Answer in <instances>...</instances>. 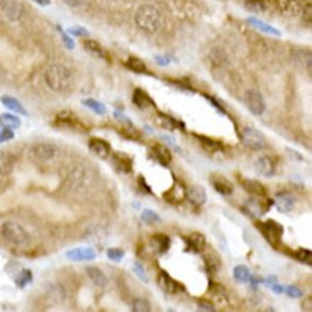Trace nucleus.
<instances>
[{
  "label": "nucleus",
  "mask_w": 312,
  "mask_h": 312,
  "mask_svg": "<svg viewBox=\"0 0 312 312\" xmlns=\"http://www.w3.org/2000/svg\"><path fill=\"white\" fill-rule=\"evenodd\" d=\"M13 137H15V134H13V131L10 128H4L0 131V143L9 141V140H12Z\"/></svg>",
  "instance_id": "obj_48"
},
{
  "label": "nucleus",
  "mask_w": 312,
  "mask_h": 312,
  "mask_svg": "<svg viewBox=\"0 0 312 312\" xmlns=\"http://www.w3.org/2000/svg\"><path fill=\"white\" fill-rule=\"evenodd\" d=\"M66 257L74 262H85V260H94L96 257V253L91 248H78L66 252Z\"/></svg>",
  "instance_id": "obj_15"
},
{
  "label": "nucleus",
  "mask_w": 312,
  "mask_h": 312,
  "mask_svg": "<svg viewBox=\"0 0 312 312\" xmlns=\"http://www.w3.org/2000/svg\"><path fill=\"white\" fill-rule=\"evenodd\" d=\"M255 171L262 177H272L275 174V163L269 156H262L257 157L253 163Z\"/></svg>",
  "instance_id": "obj_13"
},
{
  "label": "nucleus",
  "mask_w": 312,
  "mask_h": 312,
  "mask_svg": "<svg viewBox=\"0 0 312 312\" xmlns=\"http://www.w3.org/2000/svg\"><path fill=\"white\" fill-rule=\"evenodd\" d=\"M245 101L248 105V110L250 111L253 115H262L266 110V102L263 95L256 90H249L245 95Z\"/></svg>",
  "instance_id": "obj_6"
},
{
  "label": "nucleus",
  "mask_w": 312,
  "mask_h": 312,
  "mask_svg": "<svg viewBox=\"0 0 312 312\" xmlns=\"http://www.w3.org/2000/svg\"><path fill=\"white\" fill-rule=\"evenodd\" d=\"M156 61H157L158 65H161V66H167V65L170 63V59H168L167 56H156Z\"/></svg>",
  "instance_id": "obj_53"
},
{
  "label": "nucleus",
  "mask_w": 312,
  "mask_h": 312,
  "mask_svg": "<svg viewBox=\"0 0 312 312\" xmlns=\"http://www.w3.org/2000/svg\"><path fill=\"white\" fill-rule=\"evenodd\" d=\"M220 257L218 256L216 253H209V255L204 256V268L209 274H216L220 269Z\"/></svg>",
  "instance_id": "obj_29"
},
{
  "label": "nucleus",
  "mask_w": 312,
  "mask_h": 312,
  "mask_svg": "<svg viewBox=\"0 0 312 312\" xmlns=\"http://www.w3.org/2000/svg\"><path fill=\"white\" fill-rule=\"evenodd\" d=\"M248 23H249L250 26H253L257 31L263 32V33H268V35H272V36H281V32H279L276 28L268 25L266 22H263V20H260V19L249 18L248 19Z\"/></svg>",
  "instance_id": "obj_25"
},
{
  "label": "nucleus",
  "mask_w": 312,
  "mask_h": 312,
  "mask_svg": "<svg viewBox=\"0 0 312 312\" xmlns=\"http://www.w3.org/2000/svg\"><path fill=\"white\" fill-rule=\"evenodd\" d=\"M1 236L13 246H26L29 243V233L15 221H6L1 226Z\"/></svg>",
  "instance_id": "obj_3"
},
{
  "label": "nucleus",
  "mask_w": 312,
  "mask_h": 312,
  "mask_svg": "<svg viewBox=\"0 0 312 312\" xmlns=\"http://www.w3.org/2000/svg\"><path fill=\"white\" fill-rule=\"evenodd\" d=\"M33 1H36L37 4H40V6H49L51 4V0H33Z\"/></svg>",
  "instance_id": "obj_55"
},
{
  "label": "nucleus",
  "mask_w": 312,
  "mask_h": 312,
  "mask_svg": "<svg viewBox=\"0 0 312 312\" xmlns=\"http://www.w3.org/2000/svg\"><path fill=\"white\" fill-rule=\"evenodd\" d=\"M138 183H140V187H141V188H146V191H147L148 194H153L151 188L147 186V183H146V180H144V177H143V176H140V177H138Z\"/></svg>",
  "instance_id": "obj_52"
},
{
  "label": "nucleus",
  "mask_w": 312,
  "mask_h": 312,
  "mask_svg": "<svg viewBox=\"0 0 312 312\" xmlns=\"http://www.w3.org/2000/svg\"><path fill=\"white\" fill-rule=\"evenodd\" d=\"M87 275L90 276V279L94 282V285H96L99 288H105L108 285V278L105 276V274L99 268H95V266L87 268Z\"/></svg>",
  "instance_id": "obj_24"
},
{
  "label": "nucleus",
  "mask_w": 312,
  "mask_h": 312,
  "mask_svg": "<svg viewBox=\"0 0 312 312\" xmlns=\"http://www.w3.org/2000/svg\"><path fill=\"white\" fill-rule=\"evenodd\" d=\"M82 104H84L85 107H88L90 110L94 111L95 114H98V115H104V114H107V108H105V105H104V104H101V102H98V101H95V99H91V98L84 99V101H82Z\"/></svg>",
  "instance_id": "obj_36"
},
{
  "label": "nucleus",
  "mask_w": 312,
  "mask_h": 312,
  "mask_svg": "<svg viewBox=\"0 0 312 312\" xmlns=\"http://www.w3.org/2000/svg\"><path fill=\"white\" fill-rule=\"evenodd\" d=\"M134 272H135V275L138 276L144 283H148V282H150V278H148L147 272L144 271V268H143L140 263H135V265H134Z\"/></svg>",
  "instance_id": "obj_45"
},
{
  "label": "nucleus",
  "mask_w": 312,
  "mask_h": 312,
  "mask_svg": "<svg viewBox=\"0 0 312 312\" xmlns=\"http://www.w3.org/2000/svg\"><path fill=\"white\" fill-rule=\"evenodd\" d=\"M311 298H308V302H307V311H311Z\"/></svg>",
  "instance_id": "obj_56"
},
{
  "label": "nucleus",
  "mask_w": 312,
  "mask_h": 312,
  "mask_svg": "<svg viewBox=\"0 0 312 312\" xmlns=\"http://www.w3.org/2000/svg\"><path fill=\"white\" fill-rule=\"evenodd\" d=\"M157 283H158L160 289H161L164 294L174 295L177 294L179 291L183 289V286H182L177 281H174V279L168 275L167 272H164V271L160 272V275L157 278Z\"/></svg>",
  "instance_id": "obj_10"
},
{
  "label": "nucleus",
  "mask_w": 312,
  "mask_h": 312,
  "mask_svg": "<svg viewBox=\"0 0 312 312\" xmlns=\"http://www.w3.org/2000/svg\"><path fill=\"white\" fill-rule=\"evenodd\" d=\"M59 31H61V36H62V40H63V43H65V46L68 48V49H74L75 48V42L71 39V37L68 36V33H65L61 28H59Z\"/></svg>",
  "instance_id": "obj_49"
},
{
  "label": "nucleus",
  "mask_w": 312,
  "mask_h": 312,
  "mask_svg": "<svg viewBox=\"0 0 312 312\" xmlns=\"http://www.w3.org/2000/svg\"><path fill=\"white\" fill-rule=\"evenodd\" d=\"M127 68L131 69L132 72H137V74H146L147 72V65L140 59V58H135V56H131L127 61Z\"/></svg>",
  "instance_id": "obj_33"
},
{
  "label": "nucleus",
  "mask_w": 312,
  "mask_h": 312,
  "mask_svg": "<svg viewBox=\"0 0 312 312\" xmlns=\"http://www.w3.org/2000/svg\"><path fill=\"white\" fill-rule=\"evenodd\" d=\"M163 197H164L165 202L171 203V204H180L187 199V191H186L183 184L176 182L163 194Z\"/></svg>",
  "instance_id": "obj_12"
},
{
  "label": "nucleus",
  "mask_w": 312,
  "mask_h": 312,
  "mask_svg": "<svg viewBox=\"0 0 312 312\" xmlns=\"http://www.w3.org/2000/svg\"><path fill=\"white\" fill-rule=\"evenodd\" d=\"M49 298L56 302V304H59V302H62L63 299H65V289H63V286L62 285H54V286H51V289H49Z\"/></svg>",
  "instance_id": "obj_37"
},
{
  "label": "nucleus",
  "mask_w": 312,
  "mask_h": 312,
  "mask_svg": "<svg viewBox=\"0 0 312 312\" xmlns=\"http://www.w3.org/2000/svg\"><path fill=\"white\" fill-rule=\"evenodd\" d=\"M151 242H153L156 250L160 255H163V253H165L170 249V238L167 235H154Z\"/></svg>",
  "instance_id": "obj_30"
},
{
  "label": "nucleus",
  "mask_w": 312,
  "mask_h": 312,
  "mask_svg": "<svg viewBox=\"0 0 312 312\" xmlns=\"http://www.w3.org/2000/svg\"><path fill=\"white\" fill-rule=\"evenodd\" d=\"M212 184H213V187L216 188V191L223 194V196H229V194L233 193V186L229 183L227 180H224V179H220V177L213 179V180H212Z\"/></svg>",
  "instance_id": "obj_32"
},
{
  "label": "nucleus",
  "mask_w": 312,
  "mask_h": 312,
  "mask_svg": "<svg viewBox=\"0 0 312 312\" xmlns=\"http://www.w3.org/2000/svg\"><path fill=\"white\" fill-rule=\"evenodd\" d=\"M294 257L301 263L312 265V253L311 250H308V249H298L294 253Z\"/></svg>",
  "instance_id": "obj_40"
},
{
  "label": "nucleus",
  "mask_w": 312,
  "mask_h": 312,
  "mask_svg": "<svg viewBox=\"0 0 312 312\" xmlns=\"http://www.w3.org/2000/svg\"><path fill=\"white\" fill-rule=\"evenodd\" d=\"M90 150L99 158H108L111 154V146L102 138H91L90 140Z\"/></svg>",
  "instance_id": "obj_16"
},
{
  "label": "nucleus",
  "mask_w": 312,
  "mask_h": 312,
  "mask_svg": "<svg viewBox=\"0 0 312 312\" xmlns=\"http://www.w3.org/2000/svg\"><path fill=\"white\" fill-rule=\"evenodd\" d=\"M271 289L278 295H281L282 292H283V286H281V285H272V286H271Z\"/></svg>",
  "instance_id": "obj_54"
},
{
  "label": "nucleus",
  "mask_w": 312,
  "mask_h": 312,
  "mask_svg": "<svg viewBox=\"0 0 312 312\" xmlns=\"http://www.w3.org/2000/svg\"><path fill=\"white\" fill-rule=\"evenodd\" d=\"M245 3H246V7L255 13H262L266 9L265 0H245Z\"/></svg>",
  "instance_id": "obj_41"
},
{
  "label": "nucleus",
  "mask_w": 312,
  "mask_h": 312,
  "mask_svg": "<svg viewBox=\"0 0 312 312\" xmlns=\"http://www.w3.org/2000/svg\"><path fill=\"white\" fill-rule=\"evenodd\" d=\"M143 220L146 223H156V221H161V218L154 212V210H150V209H144L143 215H141Z\"/></svg>",
  "instance_id": "obj_44"
},
{
  "label": "nucleus",
  "mask_w": 312,
  "mask_h": 312,
  "mask_svg": "<svg viewBox=\"0 0 312 312\" xmlns=\"http://www.w3.org/2000/svg\"><path fill=\"white\" fill-rule=\"evenodd\" d=\"M274 203L276 204V207H278V210H279V212L288 213V212H291V210L294 209L295 197L291 194V193H286V191H283V193H278Z\"/></svg>",
  "instance_id": "obj_18"
},
{
  "label": "nucleus",
  "mask_w": 312,
  "mask_h": 312,
  "mask_svg": "<svg viewBox=\"0 0 312 312\" xmlns=\"http://www.w3.org/2000/svg\"><path fill=\"white\" fill-rule=\"evenodd\" d=\"M233 276H235V279L238 281L239 283H246V282L250 281V271L245 265H238L233 269Z\"/></svg>",
  "instance_id": "obj_35"
},
{
  "label": "nucleus",
  "mask_w": 312,
  "mask_h": 312,
  "mask_svg": "<svg viewBox=\"0 0 312 312\" xmlns=\"http://www.w3.org/2000/svg\"><path fill=\"white\" fill-rule=\"evenodd\" d=\"M187 197H188L190 203L194 204V206H203L204 203L207 202V193H206V190L203 187H200V186L191 187L187 191Z\"/></svg>",
  "instance_id": "obj_23"
},
{
  "label": "nucleus",
  "mask_w": 312,
  "mask_h": 312,
  "mask_svg": "<svg viewBox=\"0 0 312 312\" xmlns=\"http://www.w3.org/2000/svg\"><path fill=\"white\" fill-rule=\"evenodd\" d=\"M186 242H187L188 250L196 252V253L202 252L203 249H204V246H206V238H204L203 233H199V232H194V233L188 235L186 238Z\"/></svg>",
  "instance_id": "obj_21"
},
{
  "label": "nucleus",
  "mask_w": 312,
  "mask_h": 312,
  "mask_svg": "<svg viewBox=\"0 0 312 312\" xmlns=\"http://www.w3.org/2000/svg\"><path fill=\"white\" fill-rule=\"evenodd\" d=\"M256 227L262 232V235L265 236V239L272 245L278 248L281 245V240L283 236V227L282 224H279L276 220H266V221H259L256 224Z\"/></svg>",
  "instance_id": "obj_4"
},
{
  "label": "nucleus",
  "mask_w": 312,
  "mask_h": 312,
  "mask_svg": "<svg viewBox=\"0 0 312 312\" xmlns=\"http://www.w3.org/2000/svg\"><path fill=\"white\" fill-rule=\"evenodd\" d=\"M283 291L288 294V296H291V298H294V299L304 296V292H302L298 286H295V285H289V286H288L286 289H283Z\"/></svg>",
  "instance_id": "obj_46"
},
{
  "label": "nucleus",
  "mask_w": 312,
  "mask_h": 312,
  "mask_svg": "<svg viewBox=\"0 0 312 312\" xmlns=\"http://www.w3.org/2000/svg\"><path fill=\"white\" fill-rule=\"evenodd\" d=\"M157 124H158L160 127H163V128L168 129V131H174V129L177 128L184 129L183 123H180V121H177V120H174L173 117L165 115V114H158V117H157Z\"/></svg>",
  "instance_id": "obj_26"
},
{
  "label": "nucleus",
  "mask_w": 312,
  "mask_h": 312,
  "mask_svg": "<svg viewBox=\"0 0 312 312\" xmlns=\"http://www.w3.org/2000/svg\"><path fill=\"white\" fill-rule=\"evenodd\" d=\"M276 9L286 18H296L301 15L302 7L298 0H276Z\"/></svg>",
  "instance_id": "obj_9"
},
{
  "label": "nucleus",
  "mask_w": 312,
  "mask_h": 312,
  "mask_svg": "<svg viewBox=\"0 0 312 312\" xmlns=\"http://www.w3.org/2000/svg\"><path fill=\"white\" fill-rule=\"evenodd\" d=\"M199 308L203 310V311H215L216 308H215V305H213V302H210V301H206V299H202L200 302H199Z\"/></svg>",
  "instance_id": "obj_50"
},
{
  "label": "nucleus",
  "mask_w": 312,
  "mask_h": 312,
  "mask_svg": "<svg viewBox=\"0 0 312 312\" xmlns=\"http://www.w3.org/2000/svg\"><path fill=\"white\" fill-rule=\"evenodd\" d=\"M242 143L248 148L253 150V151H260L266 147V138L265 135L255 127H246L243 128L240 134Z\"/></svg>",
  "instance_id": "obj_5"
},
{
  "label": "nucleus",
  "mask_w": 312,
  "mask_h": 312,
  "mask_svg": "<svg viewBox=\"0 0 312 312\" xmlns=\"http://www.w3.org/2000/svg\"><path fill=\"white\" fill-rule=\"evenodd\" d=\"M32 279H33L32 272L29 269H23L18 275V278H16V285H18L19 288H25L28 283L32 282Z\"/></svg>",
  "instance_id": "obj_39"
},
{
  "label": "nucleus",
  "mask_w": 312,
  "mask_h": 312,
  "mask_svg": "<svg viewBox=\"0 0 312 312\" xmlns=\"http://www.w3.org/2000/svg\"><path fill=\"white\" fill-rule=\"evenodd\" d=\"M45 82L52 91L65 92L72 85V74L66 66L55 63L45 71Z\"/></svg>",
  "instance_id": "obj_1"
},
{
  "label": "nucleus",
  "mask_w": 312,
  "mask_h": 312,
  "mask_svg": "<svg viewBox=\"0 0 312 312\" xmlns=\"http://www.w3.org/2000/svg\"><path fill=\"white\" fill-rule=\"evenodd\" d=\"M16 164V157L10 151H0V174L7 176L13 171Z\"/></svg>",
  "instance_id": "obj_17"
},
{
  "label": "nucleus",
  "mask_w": 312,
  "mask_h": 312,
  "mask_svg": "<svg viewBox=\"0 0 312 312\" xmlns=\"http://www.w3.org/2000/svg\"><path fill=\"white\" fill-rule=\"evenodd\" d=\"M274 204V200H262L259 196H253L250 200H246V207L248 213L250 216H262L265 215Z\"/></svg>",
  "instance_id": "obj_8"
},
{
  "label": "nucleus",
  "mask_w": 312,
  "mask_h": 312,
  "mask_svg": "<svg viewBox=\"0 0 312 312\" xmlns=\"http://www.w3.org/2000/svg\"><path fill=\"white\" fill-rule=\"evenodd\" d=\"M151 156L157 163H160L161 165H168L171 163V158H173L171 151L164 144H154L151 147Z\"/></svg>",
  "instance_id": "obj_14"
},
{
  "label": "nucleus",
  "mask_w": 312,
  "mask_h": 312,
  "mask_svg": "<svg viewBox=\"0 0 312 312\" xmlns=\"http://www.w3.org/2000/svg\"><path fill=\"white\" fill-rule=\"evenodd\" d=\"M194 137L200 141V146H202L206 151H209V153H218V151H220L221 148H223L219 141H216V140H213V138H210V137L199 135V134H194Z\"/></svg>",
  "instance_id": "obj_28"
},
{
  "label": "nucleus",
  "mask_w": 312,
  "mask_h": 312,
  "mask_svg": "<svg viewBox=\"0 0 312 312\" xmlns=\"http://www.w3.org/2000/svg\"><path fill=\"white\" fill-rule=\"evenodd\" d=\"M63 1L71 7H79L85 3V0H63Z\"/></svg>",
  "instance_id": "obj_51"
},
{
  "label": "nucleus",
  "mask_w": 312,
  "mask_h": 312,
  "mask_svg": "<svg viewBox=\"0 0 312 312\" xmlns=\"http://www.w3.org/2000/svg\"><path fill=\"white\" fill-rule=\"evenodd\" d=\"M0 124L4 128H19L20 127V120H19V117L13 115V114H1L0 115Z\"/></svg>",
  "instance_id": "obj_34"
},
{
  "label": "nucleus",
  "mask_w": 312,
  "mask_h": 312,
  "mask_svg": "<svg viewBox=\"0 0 312 312\" xmlns=\"http://www.w3.org/2000/svg\"><path fill=\"white\" fill-rule=\"evenodd\" d=\"M55 154L56 148L52 144H46V143H39L31 148V156L39 161H48V160L54 158Z\"/></svg>",
  "instance_id": "obj_11"
},
{
  "label": "nucleus",
  "mask_w": 312,
  "mask_h": 312,
  "mask_svg": "<svg viewBox=\"0 0 312 312\" xmlns=\"http://www.w3.org/2000/svg\"><path fill=\"white\" fill-rule=\"evenodd\" d=\"M209 292L213 296H216V298H224L226 296L224 288L221 285H219V283L213 282V281H210V283H209Z\"/></svg>",
  "instance_id": "obj_42"
},
{
  "label": "nucleus",
  "mask_w": 312,
  "mask_h": 312,
  "mask_svg": "<svg viewBox=\"0 0 312 312\" xmlns=\"http://www.w3.org/2000/svg\"><path fill=\"white\" fill-rule=\"evenodd\" d=\"M68 33H71L74 36H88V31L84 29V28H79V26H75V28L68 29Z\"/></svg>",
  "instance_id": "obj_47"
},
{
  "label": "nucleus",
  "mask_w": 312,
  "mask_h": 312,
  "mask_svg": "<svg viewBox=\"0 0 312 312\" xmlns=\"http://www.w3.org/2000/svg\"><path fill=\"white\" fill-rule=\"evenodd\" d=\"M107 256L112 262H121L123 257L125 256V252L123 249H120V248H112V249H108Z\"/></svg>",
  "instance_id": "obj_43"
},
{
  "label": "nucleus",
  "mask_w": 312,
  "mask_h": 312,
  "mask_svg": "<svg viewBox=\"0 0 312 312\" xmlns=\"http://www.w3.org/2000/svg\"><path fill=\"white\" fill-rule=\"evenodd\" d=\"M112 163L117 167L118 171H121V173H124V174H128V173L132 171V158H131L129 156H127V154H124V153H117V154H114Z\"/></svg>",
  "instance_id": "obj_20"
},
{
  "label": "nucleus",
  "mask_w": 312,
  "mask_h": 312,
  "mask_svg": "<svg viewBox=\"0 0 312 312\" xmlns=\"http://www.w3.org/2000/svg\"><path fill=\"white\" fill-rule=\"evenodd\" d=\"M240 184L242 187L250 193L252 196H259V197H265L266 196V188L262 183H259L257 180H253V179H242L240 180Z\"/></svg>",
  "instance_id": "obj_19"
},
{
  "label": "nucleus",
  "mask_w": 312,
  "mask_h": 312,
  "mask_svg": "<svg viewBox=\"0 0 312 312\" xmlns=\"http://www.w3.org/2000/svg\"><path fill=\"white\" fill-rule=\"evenodd\" d=\"M0 7L6 18L12 22H18L23 16V4L19 0H1Z\"/></svg>",
  "instance_id": "obj_7"
},
{
  "label": "nucleus",
  "mask_w": 312,
  "mask_h": 312,
  "mask_svg": "<svg viewBox=\"0 0 312 312\" xmlns=\"http://www.w3.org/2000/svg\"><path fill=\"white\" fill-rule=\"evenodd\" d=\"M0 101H1V104H3L7 110L13 111V112H16V114H20V115H28V111L25 110V107L19 102L16 98L9 96V95H3V96L0 98Z\"/></svg>",
  "instance_id": "obj_27"
},
{
  "label": "nucleus",
  "mask_w": 312,
  "mask_h": 312,
  "mask_svg": "<svg viewBox=\"0 0 312 312\" xmlns=\"http://www.w3.org/2000/svg\"><path fill=\"white\" fill-rule=\"evenodd\" d=\"M131 308H132L134 312H148L151 310V305H150L147 299H144V298H135L132 301Z\"/></svg>",
  "instance_id": "obj_38"
},
{
  "label": "nucleus",
  "mask_w": 312,
  "mask_h": 312,
  "mask_svg": "<svg viewBox=\"0 0 312 312\" xmlns=\"http://www.w3.org/2000/svg\"><path fill=\"white\" fill-rule=\"evenodd\" d=\"M134 22L140 31L147 32V33H154L160 28L161 13L157 7H154L151 4H144L135 12Z\"/></svg>",
  "instance_id": "obj_2"
},
{
  "label": "nucleus",
  "mask_w": 312,
  "mask_h": 312,
  "mask_svg": "<svg viewBox=\"0 0 312 312\" xmlns=\"http://www.w3.org/2000/svg\"><path fill=\"white\" fill-rule=\"evenodd\" d=\"M84 46H85V49L92 54L94 56H98V58H101V59H108V56L105 54V51L102 49V46L96 42V40H92V39H88V40H85L84 42Z\"/></svg>",
  "instance_id": "obj_31"
},
{
  "label": "nucleus",
  "mask_w": 312,
  "mask_h": 312,
  "mask_svg": "<svg viewBox=\"0 0 312 312\" xmlns=\"http://www.w3.org/2000/svg\"><path fill=\"white\" fill-rule=\"evenodd\" d=\"M132 102H134L138 108H141V110H146L148 107H156V104H154V101L151 99V96L148 95L147 92L140 90V88H137V90L134 91V94H132Z\"/></svg>",
  "instance_id": "obj_22"
}]
</instances>
